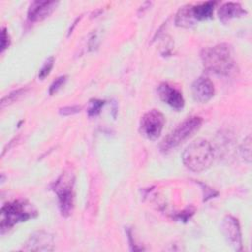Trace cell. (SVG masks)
<instances>
[{"mask_svg":"<svg viewBox=\"0 0 252 252\" xmlns=\"http://www.w3.org/2000/svg\"><path fill=\"white\" fill-rule=\"evenodd\" d=\"M201 58L204 68L213 74L228 76L235 68L233 51L227 43H220L203 49Z\"/></svg>","mask_w":252,"mask_h":252,"instance_id":"1","label":"cell"},{"mask_svg":"<svg viewBox=\"0 0 252 252\" xmlns=\"http://www.w3.org/2000/svg\"><path fill=\"white\" fill-rule=\"evenodd\" d=\"M214 160V149L209 141L197 139L189 144L182 154L184 165L194 171L201 172L208 169Z\"/></svg>","mask_w":252,"mask_h":252,"instance_id":"2","label":"cell"},{"mask_svg":"<svg viewBox=\"0 0 252 252\" xmlns=\"http://www.w3.org/2000/svg\"><path fill=\"white\" fill-rule=\"evenodd\" d=\"M37 211L32 204L27 200H15L6 203L1 209V231L13 227L15 224L33 219Z\"/></svg>","mask_w":252,"mask_h":252,"instance_id":"3","label":"cell"},{"mask_svg":"<svg viewBox=\"0 0 252 252\" xmlns=\"http://www.w3.org/2000/svg\"><path fill=\"white\" fill-rule=\"evenodd\" d=\"M74 173L65 170L52 185V190L58 198L60 212L64 217L70 216L74 208Z\"/></svg>","mask_w":252,"mask_h":252,"instance_id":"4","label":"cell"},{"mask_svg":"<svg viewBox=\"0 0 252 252\" xmlns=\"http://www.w3.org/2000/svg\"><path fill=\"white\" fill-rule=\"evenodd\" d=\"M202 124V118L199 116H191L181 122L171 133H169L161 142L160 150L168 152L187 140L195 133Z\"/></svg>","mask_w":252,"mask_h":252,"instance_id":"5","label":"cell"},{"mask_svg":"<svg viewBox=\"0 0 252 252\" xmlns=\"http://www.w3.org/2000/svg\"><path fill=\"white\" fill-rule=\"evenodd\" d=\"M164 122V116L160 111L158 109H151L146 112L140 120V133L145 138L155 141L160 136Z\"/></svg>","mask_w":252,"mask_h":252,"instance_id":"6","label":"cell"},{"mask_svg":"<svg viewBox=\"0 0 252 252\" xmlns=\"http://www.w3.org/2000/svg\"><path fill=\"white\" fill-rule=\"evenodd\" d=\"M222 232L227 242L236 250H242L241 230L238 220L231 215H226L222 220Z\"/></svg>","mask_w":252,"mask_h":252,"instance_id":"7","label":"cell"},{"mask_svg":"<svg viewBox=\"0 0 252 252\" xmlns=\"http://www.w3.org/2000/svg\"><path fill=\"white\" fill-rule=\"evenodd\" d=\"M158 94L159 98L175 110H181L185 101L182 93L168 83H161L158 87Z\"/></svg>","mask_w":252,"mask_h":252,"instance_id":"8","label":"cell"},{"mask_svg":"<svg viewBox=\"0 0 252 252\" xmlns=\"http://www.w3.org/2000/svg\"><path fill=\"white\" fill-rule=\"evenodd\" d=\"M192 94L196 101L205 103L215 94L213 82L207 77H199L192 84Z\"/></svg>","mask_w":252,"mask_h":252,"instance_id":"9","label":"cell"},{"mask_svg":"<svg viewBox=\"0 0 252 252\" xmlns=\"http://www.w3.org/2000/svg\"><path fill=\"white\" fill-rule=\"evenodd\" d=\"M53 236L45 231H37L30 236L25 250L29 251H52L54 249Z\"/></svg>","mask_w":252,"mask_h":252,"instance_id":"10","label":"cell"},{"mask_svg":"<svg viewBox=\"0 0 252 252\" xmlns=\"http://www.w3.org/2000/svg\"><path fill=\"white\" fill-rule=\"evenodd\" d=\"M55 1H33L28 10V19L31 22H39L47 18L55 9Z\"/></svg>","mask_w":252,"mask_h":252,"instance_id":"11","label":"cell"},{"mask_svg":"<svg viewBox=\"0 0 252 252\" xmlns=\"http://www.w3.org/2000/svg\"><path fill=\"white\" fill-rule=\"evenodd\" d=\"M246 14L247 12L242 8V6L239 3H235V2L224 3L219 8V11H218L219 18L223 24H226L231 19L242 17Z\"/></svg>","mask_w":252,"mask_h":252,"instance_id":"12","label":"cell"},{"mask_svg":"<svg viewBox=\"0 0 252 252\" xmlns=\"http://www.w3.org/2000/svg\"><path fill=\"white\" fill-rule=\"evenodd\" d=\"M217 3L213 1L203 2L197 5H191V12L193 15V18L196 22L198 21H204L207 19H211L213 17L214 8Z\"/></svg>","mask_w":252,"mask_h":252,"instance_id":"13","label":"cell"},{"mask_svg":"<svg viewBox=\"0 0 252 252\" xmlns=\"http://www.w3.org/2000/svg\"><path fill=\"white\" fill-rule=\"evenodd\" d=\"M175 24L182 28H190L196 24L191 12V5H185L178 10L175 17Z\"/></svg>","mask_w":252,"mask_h":252,"instance_id":"14","label":"cell"},{"mask_svg":"<svg viewBox=\"0 0 252 252\" xmlns=\"http://www.w3.org/2000/svg\"><path fill=\"white\" fill-rule=\"evenodd\" d=\"M104 102L105 101L101 100V99H96V98L91 99L90 103H89V107H88L89 116L90 117L96 116L100 112V109L104 105Z\"/></svg>","mask_w":252,"mask_h":252,"instance_id":"15","label":"cell"},{"mask_svg":"<svg viewBox=\"0 0 252 252\" xmlns=\"http://www.w3.org/2000/svg\"><path fill=\"white\" fill-rule=\"evenodd\" d=\"M25 93H26V89H19L17 91H14V92L10 93L8 95H6L5 97L2 98V100H1V107L3 108L5 105H8V104L18 100V98L20 96H22Z\"/></svg>","mask_w":252,"mask_h":252,"instance_id":"16","label":"cell"},{"mask_svg":"<svg viewBox=\"0 0 252 252\" xmlns=\"http://www.w3.org/2000/svg\"><path fill=\"white\" fill-rule=\"evenodd\" d=\"M53 64H54V57H53V56L48 57V58L44 61L43 65H42V67L40 68L39 73H38V78H39L40 80H43L44 78H46V77L49 75V73H50V71H51V69H52V67H53Z\"/></svg>","mask_w":252,"mask_h":252,"instance_id":"17","label":"cell"},{"mask_svg":"<svg viewBox=\"0 0 252 252\" xmlns=\"http://www.w3.org/2000/svg\"><path fill=\"white\" fill-rule=\"evenodd\" d=\"M66 80H67V76H65V75L58 77V78H57L55 81H53V83L50 85L49 90H48V94H49L50 95H52V94H54L55 93H57L58 90L65 84Z\"/></svg>","mask_w":252,"mask_h":252,"instance_id":"18","label":"cell"},{"mask_svg":"<svg viewBox=\"0 0 252 252\" xmlns=\"http://www.w3.org/2000/svg\"><path fill=\"white\" fill-rule=\"evenodd\" d=\"M82 109L81 106L79 105H72V106H65V107H62L59 109V113L61 115H64V116H69V115H73V114H76L78 112H80Z\"/></svg>","mask_w":252,"mask_h":252,"instance_id":"19","label":"cell"},{"mask_svg":"<svg viewBox=\"0 0 252 252\" xmlns=\"http://www.w3.org/2000/svg\"><path fill=\"white\" fill-rule=\"evenodd\" d=\"M10 36L8 34L7 29L5 27L2 28V32H1V52H4V50L6 48H8V46L10 45Z\"/></svg>","mask_w":252,"mask_h":252,"instance_id":"20","label":"cell"}]
</instances>
